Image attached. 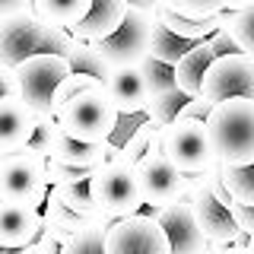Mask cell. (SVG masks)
Masks as SVG:
<instances>
[{"label": "cell", "mask_w": 254, "mask_h": 254, "mask_svg": "<svg viewBox=\"0 0 254 254\" xmlns=\"http://www.w3.org/2000/svg\"><path fill=\"white\" fill-rule=\"evenodd\" d=\"M213 153L226 165L254 162V99H226L216 102L206 118Z\"/></svg>", "instance_id": "6da1fadb"}, {"label": "cell", "mask_w": 254, "mask_h": 254, "mask_svg": "<svg viewBox=\"0 0 254 254\" xmlns=\"http://www.w3.org/2000/svg\"><path fill=\"white\" fill-rule=\"evenodd\" d=\"M118 118H121V111H118L105 83H95L89 89L76 92L73 99L64 102V108L58 111L61 127L70 137H76L83 143L111 140V133H115V127H118Z\"/></svg>", "instance_id": "7a4b0ae2"}, {"label": "cell", "mask_w": 254, "mask_h": 254, "mask_svg": "<svg viewBox=\"0 0 254 254\" xmlns=\"http://www.w3.org/2000/svg\"><path fill=\"white\" fill-rule=\"evenodd\" d=\"M121 153V149H118ZM111 156L108 162H102L89 178V190H92V203L99 213H105L111 219L121 216H133L140 213L146 200L140 190V178H137V162H127L121 156Z\"/></svg>", "instance_id": "3957f363"}, {"label": "cell", "mask_w": 254, "mask_h": 254, "mask_svg": "<svg viewBox=\"0 0 254 254\" xmlns=\"http://www.w3.org/2000/svg\"><path fill=\"white\" fill-rule=\"evenodd\" d=\"M48 190V156L29 146L0 153V203L45 206Z\"/></svg>", "instance_id": "277c9868"}, {"label": "cell", "mask_w": 254, "mask_h": 254, "mask_svg": "<svg viewBox=\"0 0 254 254\" xmlns=\"http://www.w3.org/2000/svg\"><path fill=\"white\" fill-rule=\"evenodd\" d=\"M16 70H19V83H22V99L32 105V111L38 118H58L54 115V89L61 86L64 76L73 73L70 58L51 51H35L22 64H16Z\"/></svg>", "instance_id": "5b68a950"}, {"label": "cell", "mask_w": 254, "mask_h": 254, "mask_svg": "<svg viewBox=\"0 0 254 254\" xmlns=\"http://www.w3.org/2000/svg\"><path fill=\"white\" fill-rule=\"evenodd\" d=\"M153 32H156V13L127 3L124 22L118 26L115 35L102 38L99 48H102V54H105V61L111 67H140L149 58Z\"/></svg>", "instance_id": "8992f818"}, {"label": "cell", "mask_w": 254, "mask_h": 254, "mask_svg": "<svg viewBox=\"0 0 254 254\" xmlns=\"http://www.w3.org/2000/svg\"><path fill=\"white\" fill-rule=\"evenodd\" d=\"M162 153L188 175L203 172L216 162L210 133H206V121H197V118H175V121L165 127Z\"/></svg>", "instance_id": "52a82bcc"}, {"label": "cell", "mask_w": 254, "mask_h": 254, "mask_svg": "<svg viewBox=\"0 0 254 254\" xmlns=\"http://www.w3.org/2000/svg\"><path fill=\"white\" fill-rule=\"evenodd\" d=\"M105 254H172V245L153 213H133L108 226Z\"/></svg>", "instance_id": "ba28073f"}, {"label": "cell", "mask_w": 254, "mask_h": 254, "mask_svg": "<svg viewBox=\"0 0 254 254\" xmlns=\"http://www.w3.org/2000/svg\"><path fill=\"white\" fill-rule=\"evenodd\" d=\"M185 197L194 203L197 216H200V226H203V235H206V242H210V245H232V248H242V245H248L251 235L238 229L232 210H229L226 203H219L216 197L210 194V188L200 181V175H197V172L188 178Z\"/></svg>", "instance_id": "9c48e42d"}, {"label": "cell", "mask_w": 254, "mask_h": 254, "mask_svg": "<svg viewBox=\"0 0 254 254\" xmlns=\"http://www.w3.org/2000/svg\"><path fill=\"white\" fill-rule=\"evenodd\" d=\"M153 216L159 219V226L165 229V235H169L172 254H206L210 242H206L200 216H197L194 203H190L188 197H178V200H172V203L153 206Z\"/></svg>", "instance_id": "30bf717a"}, {"label": "cell", "mask_w": 254, "mask_h": 254, "mask_svg": "<svg viewBox=\"0 0 254 254\" xmlns=\"http://www.w3.org/2000/svg\"><path fill=\"white\" fill-rule=\"evenodd\" d=\"M137 178L146 206H162L185 197L190 175L181 172L165 153H146L143 159H137Z\"/></svg>", "instance_id": "8fae6325"}, {"label": "cell", "mask_w": 254, "mask_h": 254, "mask_svg": "<svg viewBox=\"0 0 254 254\" xmlns=\"http://www.w3.org/2000/svg\"><path fill=\"white\" fill-rule=\"evenodd\" d=\"M203 95L210 102L254 99V58L251 54H222L210 64L203 76Z\"/></svg>", "instance_id": "7c38bea8"}, {"label": "cell", "mask_w": 254, "mask_h": 254, "mask_svg": "<svg viewBox=\"0 0 254 254\" xmlns=\"http://www.w3.org/2000/svg\"><path fill=\"white\" fill-rule=\"evenodd\" d=\"M38 32H42V19H38L35 10L0 19V61L16 67L29 54H35L38 51Z\"/></svg>", "instance_id": "4fadbf2b"}, {"label": "cell", "mask_w": 254, "mask_h": 254, "mask_svg": "<svg viewBox=\"0 0 254 254\" xmlns=\"http://www.w3.org/2000/svg\"><path fill=\"white\" fill-rule=\"evenodd\" d=\"M45 213L42 206L29 203H0V245L6 248H26L42 235Z\"/></svg>", "instance_id": "5bb4252c"}, {"label": "cell", "mask_w": 254, "mask_h": 254, "mask_svg": "<svg viewBox=\"0 0 254 254\" xmlns=\"http://www.w3.org/2000/svg\"><path fill=\"white\" fill-rule=\"evenodd\" d=\"M35 124H38V115L22 95L0 99V153L22 149L29 143L32 130H35Z\"/></svg>", "instance_id": "9a60e30c"}, {"label": "cell", "mask_w": 254, "mask_h": 254, "mask_svg": "<svg viewBox=\"0 0 254 254\" xmlns=\"http://www.w3.org/2000/svg\"><path fill=\"white\" fill-rule=\"evenodd\" d=\"M105 86L121 115H140V111H146L149 99H153L143 67H115Z\"/></svg>", "instance_id": "2e32d148"}, {"label": "cell", "mask_w": 254, "mask_h": 254, "mask_svg": "<svg viewBox=\"0 0 254 254\" xmlns=\"http://www.w3.org/2000/svg\"><path fill=\"white\" fill-rule=\"evenodd\" d=\"M124 16H127V0H92L89 13L76 26H70V32L79 42H102V38L115 35Z\"/></svg>", "instance_id": "e0dca14e"}, {"label": "cell", "mask_w": 254, "mask_h": 254, "mask_svg": "<svg viewBox=\"0 0 254 254\" xmlns=\"http://www.w3.org/2000/svg\"><path fill=\"white\" fill-rule=\"evenodd\" d=\"M216 61V51H213L210 38H203V42H194L185 51V58L175 64V83H178V89L188 95V99H194V95H203V76L206 70H210V64Z\"/></svg>", "instance_id": "ac0fdd59"}, {"label": "cell", "mask_w": 254, "mask_h": 254, "mask_svg": "<svg viewBox=\"0 0 254 254\" xmlns=\"http://www.w3.org/2000/svg\"><path fill=\"white\" fill-rule=\"evenodd\" d=\"M92 0H35L32 10L38 13V19L54 22V26H76L86 13H89Z\"/></svg>", "instance_id": "d6986e66"}, {"label": "cell", "mask_w": 254, "mask_h": 254, "mask_svg": "<svg viewBox=\"0 0 254 254\" xmlns=\"http://www.w3.org/2000/svg\"><path fill=\"white\" fill-rule=\"evenodd\" d=\"M162 137H165V127H159L146 118V121L127 137V143L121 146L118 156L127 159V162H137V159H143L146 153H162Z\"/></svg>", "instance_id": "ffe728a7"}, {"label": "cell", "mask_w": 254, "mask_h": 254, "mask_svg": "<svg viewBox=\"0 0 254 254\" xmlns=\"http://www.w3.org/2000/svg\"><path fill=\"white\" fill-rule=\"evenodd\" d=\"M70 67L76 70V73H89L95 79H102V83H108L111 76V64L105 61V54H102L99 42H79L76 38V48L70 51Z\"/></svg>", "instance_id": "44dd1931"}, {"label": "cell", "mask_w": 254, "mask_h": 254, "mask_svg": "<svg viewBox=\"0 0 254 254\" xmlns=\"http://www.w3.org/2000/svg\"><path fill=\"white\" fill-rule=\"evenodd\" d=\"M190 45H194L190 38L175 35V32L165 26V22L156 19V32H153V48H149V58H156V61L169 64V67H175V64L185 58V51H188Z\"/></svg>", "instance_id": "7402d4cb"}, {"label": "cell", "mask_w": 254, "mask_h": 254, "mask_svg": "<svg viewBox=\"0 0 254 254\" xmlns=\"http://www.w3.org/2000/svg\"><path fill=\"white\" fill-rule=\"evenodd\" d=\"M185 102H188V95H185V92H181V89H172V92L153 95L143 115H146V118H149L153 124H159V127H169V124L175 121V118L181 115V108H185Z\"/></svg>", "instance_id": "603a6c76"}, {"label": "cell", "mask_w": 254, "mask_h": 254, "mask_svg": "<svg viewBox=\"0 0 254 254\" xmlns=\"http://www.w3.org/2000/svg\"><path fill=\"white\" fill-rule=\"evenodd\" d=\"M222 165V178H226V188L232 194V200L238 203H254V162L248 165Z\"/></svg>", "instance_id": "cb8c5ba5"}, {"label": "cell", "mask_w": 254, "mask_h": 254, "mask_svg": "<svg viewBox=\"0 0 254 254\" xmlns=\"http://www.w3.org/2000/svg\"><path fill=\"white\" fill-rule=\"evenodd\" d=\"M76 48V35L70 32V26H54V22L42 19V32H38V51H51L70 58V51Z\"/></svg>", "instance_id": "d4e9b609"}, {"label": "cell", "mask_w": 254, "mask_h": 254, "mask_svg": "<svg viewBox=\"0 0 254 254\" xmlns=\"http://www.w3.org/2000/svg\"><path fill=\"white\" fill-rule=\"evenodd\" d=\"M105 232H108V222L83 229V232H76L64 245L61 254H105Z\"/></svg>", "instance_id": "484cf974"}, {"label": "cell", "mask_w": 254, "mask_h": 254, "mask_svg": "<svg viewBox=\"0 0 254 254\" xmlns=\"http://www.w3.org/2000/svg\"><path fill=\"white\" fill-rule=\"evenodd\" d=\"M159 6L185 16V19H210L226 10V0H159Z\"/></svg>", "instance_id": "4316f807"}, {"label": "cell", "mask_w": 254, "mask_h": 254, "mask_svg": "<svg viewBox=\"0 0 254 254\" xmlns=\"http://www.w3.org/2000/svg\"><path fill=\"white\" fill-rule=\"evenodd\" d=\"M140 67H143V73H146V83H149V92L153 95L178 89V83H175V67H169V64H162L156 58H146Z\"/></svg>", "instance_id": "83f0119b"}, {"label": "cell", "mask_w": 254, "mask_h": 254, "mask_svg": "<svg viewBox=\"0 0 254 254\" xmlns=\"http://www.w3.org/2000/svg\"><path fill=\"white\" fill-rule=\"evenodd\" d=\"M229 32H232V35L238 38L242 51L254 58V0H251L248 6H242V10H235V13H232Z\"/></svg>", "instance_id": "f1b7e54d"}, {"label": "cell", "mask_w": 254, "mask_h": 254, "mask_svg": "<svg viewBox=\"0 0 254 254\" xmlns=\"http://www.w3.org/2000/svg\"><path fill=\"white\" fill-rule=\"evenodd\" d=\"M51 190L67 206H73V210H79V213H99V210H95V203H92L89 181H79V185H51Z\"/></svg>", "instance_id": "f546056e"}, {"label": "cell", "mask_w": 254, "mask_h": 254, "mask_svg": "<svg viewBox=\"0 0 254 254\" xmlns=\"http://www.w3.org/2000/svg\"><path fill=\"white\" fill-rule=\"evenodd\" d=\"M95 83H102V79H95V76H89V73H70V76H64L61 79V86L54 89V115L64 108V102H70L76 92H83V89H89V86H95Z\"/></svg>", "instance_id": "4dcf8cb0"}, {"label": "cell", "mask_w": 254, "mask_h": 254, "mask_svg": "<svg viewBox=\"0 0 254 254\" xmlns=\"http://www.w3.org/2000/svg\"><path fill=\"white\" fill-rule=\"evenodd\" d=\"M95 169H79V165H67L58 159H48V185H79L89 181Z\"/></svg>", "instance_id": "1f68e13d"}, {"label": "cell", "mask_w": 254, "mask_h": 254, "mask_svg": "<svg viewBox=\"0 0 254 254\" xmlns=\"http://www.w3.org/2000/svg\"><path fill=\"white\" fill-rule=\"evenodd\" d=\"M58 127H61L58 118H38V124H35V130H32V137H29L26 146L35 149V153H42V156H51V146H54V133H58Z\"/></svg>", "instance_id": "d6a6232c"}, {"label": "cell", "mask_w": 254, "mask_h": 254, "mask_svg": "<svg viewBox=\"0 0 254 254\" xmlns=\"http://www.w3.org/2000/svg\"><path fill=\"white\" fill-rule=\"evenodd\" d=\"M210 45H213V51H216V58H222V54H245L242 45H238V38L229 32V26H222V29L213 32V35H210Z\"/></svg>", "instance_id": "836d02e7"}, {"label": "cell", "mask_w": 254, "mask_h": 254, "mask_svg": "<svg viewBox=\"0 0 254 254\" xmlns=\"http://www.w3.org/2000/svg\"><path fill=\"white\" fill-rule=\"evenodd\" d=\"M10 95H22V83H19V70L13 64L0 61V99H10Z\"/></svg>", "instance_id": "e575fe53"}, {"label": "cell", "mask_w": 254, "mask_h": 254, "mask_svg": "<svg viewBox=\"0 0 254 254\" xmlns=\"http://www.w3.org/2000/svg\"><path fill=\"white\" fill-rule=\"evenodd\" d=\"M213 105H216V102H210L206 95H194V99L185 102V108H181L178 118H197V121H206L210 111H213Z\"/></svg>", "instance_id": "d590c367"}, {"label": "cell", "mask_w": 254, "mask_h": 254, "mask_svg": "<svg viewBox=\"0 0 254 254\" xmlns=\"http://www.w3.org/2000/svg\"><path fill=\"white\" fill-rule=\"evenodd\" d=\"M229 210H232L238 229H242V232H248V235H254V203H238V200H232V203H229Z\"/></svg>", "instance_id": "8d00e7d4"}, {"label": "cell", "mask_w": 254, "mask_h": 254, "mask_svg": "<svg viewBox=\"0 0 254 254\" xmlns=\"http://www.w3.org/2000/svg\"><path fill=\"white\" fill-rule=\"evenodd\" d=\"M32 3H35V0H0V19L16 16V13H26V10H32Z\"/></svg>", "instance_id": "74e56055"}, {"label": "cell", "mask_w": 254, "mask_h": 254, "mask_svg": "<svg viewBox=\"0 0 254 254\" xmlns=\"http://www.w3.org/2000/svg\"><path fill=\"white\" fill-rule=\"evenodd\" d=\"M130 6H140V10H149V13H156V6H159V0H127Z\"/></svg>", "instance_id": "f35d334b"}, {"label": "cell", "mask_w": 254, "mask_h": 254, "mask_svg": "<svg viewBox=\"0 0 254 254\" xmlns=\"http://www.w3.org/2000/svg\"><path fill=\"white\" fill-rule=\"evenodd\" d=\"M19 254H45V251L38 248V242H32V245H26V248H22Z\"/></svg>", "instance_id": "ab89813d"}, {"label": "cell", "mask_w": 254, "mask_h": 254, "mask_svg": "<svg viewBox=\"0 0 254 254\" xmlns=\"http://www.w3.org/2000/svg\"><path fill=\"white\" fill-rule=\"evenodd\" d=\"M238 251H242V254H254V238H248V245H242Z\"/></svg>", "instance_id": "60d3db41"}, {"label": "cell", "mask_w": 254, "mask_h": 254, "mask_svg": "<svg viewBox=\"0 0 254 254\" xmlns=\"http://www.w3.org/2000/svg\"><path fill=\"white\" fill-rule=\"evenodd\" d=\"M22 248H6V245H0V254H19Z\"/></svg>", "instance_id": "b9f144b4"}, {"label": "cell", "mask_w": 254, "mask_h": 254, "mask_svg": "<svg viewBox=\"0 0 254 254\" xmlns=\"http://www.w3.org/2000/svg\"><path fill=\"white\" fill-rule=\"evenodd\" d=\"M226 254H242V251H238V248H229V251H226Z\"/></svg>", "instance_id": "7bdbcfd3"}, {"label": "cell", "mask_w": 254, "mask_h": 254, "mask_svg": "<svg viewBox=\"0 0 254 254\" xmlns=\"http://www.w3.org/2000/svg\"><path fill=\"white\" fill-rule=\"evenodd\" d=\"M242 3H245V6H248V3H251V0H242Z\"/></svg>", "instance_id": "ee69618b"}, {"label": "cell", "mask_w": 254, "mask_h": 254, "mask_svg": "<svg viewBox=\"0 0 254 254\" xmlns=\"http://www.w3.org/2000/svg\"><path fill=\"white\" fill-rule=\"evenodd\" d=\"M251 238H254V235H251Z\"/></svg>", "instance_id": "f6af8a7d"}]
</instances>
